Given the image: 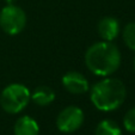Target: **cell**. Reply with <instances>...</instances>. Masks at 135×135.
Segmentation results:
<instances>
[{
  "label": "cell",
  "instance_id": "4fadbf2b",
  "mask_svg": "<svg viewBox=\"0 0 135 135\" xmlns=\"http://www.w3.org/2000/svg\"><path fill=\"white\" fill-rule=\"evenodd\" d=\"M133 66H134V71H135V57H134V62H133Z\"/></svg>",
  "mask_w": 135,
  "mask_h": 135
},
{
  "label": "cell",
  "instance_id": "8992f818",
  "mask_svg": "<svg viewBox=\"0 0 135 135\" xmlns=\"http://www.w3.org/2000/svg\"><path fill=\"white\" fill-rule=\"evenodd\" d=\"M62 86L73 94H84L90 91V85L85 75L76 71L67 72L62 76Z\"/></svg>",
  "mask_w": 135,
  "mask_h": 135
},
{
  "label": "cell",
  "instance_id": "30bf717a",
  "mask_svg": "<svg viewBox=\"0 0 135 135\" xmlns=\"http://www.w3.org/2000/svg\"><path fill=\"white\" fill-rule=\"evenodd\" d=\"M94 135H123L120 126L112 120H103L98 123Z\"/></svg>",
  "mask_w": 135,
  "mask_h": 135
},
{
  "label": "cell",
  "instance_id": "3957f363",
  "mask_svg": "<svg viewBox=\"0 0 135 135\" xmlns=\"http://www.w3.org/2000/svg\"><path fill=\"white\" fill-rule=\"evenodd\" d=\"M31 99V93L29 89L23 84L13 83L1 91L0 104L7 114H19L28 107Z\"/></svg>",
  "mask_w": 135,
  "mask_h": 135
},
{
  "label": "cell",
  "instance_id": "277c9868",
  "mask_svg": "<svg viewBox=\"0 0 135 135\" xmlns=\"http://www.w3.org/2000/svg\"><path fill=\"white\" fill-rule=\"evenodd\" d=\"M26 25V15L19 6L8 4L0 11V28L7 35L21 33Z\"/></svg>",
  "mask_w": 135,
  "mask_h": 135
},
{
  "label": "cell",
  "instance_id": "9c48e42d",
  "mask_svg": "<svg viewBox=\"0 0 135 135\" xmlns=\"http://www.w3.org/2000/svg\"><path fill=\"white\" fill-rule=\"evenodd\" d=\"M55 99V92L48 86H38L31 93V100L38 107H47Z\"/></svg>",
  "mask_w": 135,
  "mask_h": 135
},
{
  "label": "cell",
  "instance_id": "7c38bea8",
  "mask_svg": "<svg viewBox=\"0 0 135 135\" xmlns=\"http://www.w3.org/2000/svg\"><path fill=\"white\" fill-rule=\"evenodd\" d=\"M123 126L129 133H135V107L126 112L123 117Z\"/></svg>",
  "mask_w": 135,
  "mask_h": 135
},
{
  "label": "cell",
  "instance_id": "8fae6325",
  "mask_svg": "<svg viewBox=\"0 0 135 135\" xmlns=\"http://www.w3.org/2000/svg\"><path fill=\"white\" fill-rule=\"evenodd\" d=\"M122 37L126 46L135 51V23H128L122 30Z\"/></svg>",
  "mask_w": 135,
  "mask_h": 135
},
{
  "label": "cell",
  "instance_id": "6da1fadb",
  "mask_svg": "<svg viewBox=\"0 0 135 135\" xmlns=\"http://www.w3.org/2000/svg\"><path fill=\"white\" fill-rule=\"evenodd\" d=\"M85 65L94 75H111L121 66L120 49L112 42H96L90 46L85 53Z\"/></svg>",
  "mask_w": 135,
  "mask_h": 135
},
{
  "label": "cell",
  "instance_id": "7a4b0ae2",
  "mask_svg": "<svg viewBox=\"0 0 135 135\" xmlns=\"http://www.w3.org/2000/svg\"><path fill=\"white\" fill-rule=\"evenodd\" d=\"M127 97L126 86L120 79L104 78L90 89V99L96 109L110 112L118 109Z\"/></svg>",
  "mask_w": 135,
  "mask_h": 135
},
{
  "label": "cell",
  "instance_id": "52a82bcc",
  "mask_svg": "<svg viewBox=\"0 0 135 135\" xmlns=\"http://www.w3.org/2000/svg\"><path fill=\"white\" fill-rule=\"evenodd\" d=\"M97 31L102 41L112 42L120 33V23L114 17H103L97 24Z\"/></svg>",
  "mask_w": 135,
  "mask_h": 135
},
{
  "label": "cell",
  "instance_id": "5b68a950",
  "mask_svg": "<svg viewBox=\"0 0 135 135\" xmlns=\"http://www.w3.org/2000/svg\"><path fill=\"white\" fill-rule=\"evenodd\" d=\"M85 121V114L79 107L69 105L62 109L56 117V127L61 133L71 134L79 129Z\"/></svg>",
  "mask_w": 135,
  "mask_h": 135
},
{
  "label": "cell",
  "instance_id": "ba28073f",
  "mask_svg": "<svg viewBox=\"0 0 135 135\" xmlns=\"http://www.w3.org/2000/svg\"><path fill=\"white\" fill-rule=\"evenodd\" d=\"M13 133L15 135H40V126L35 118L25 115L16 121Z\"/></svg>",
  "mask_w": 135,
  "mask_h": 135
}]
</instances>
